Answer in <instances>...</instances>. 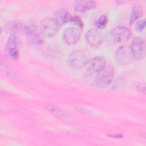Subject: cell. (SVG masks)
I'll list each match as a JSON object with an SVG mask.
<instances>
[{
    "mask_svg": "<svg viewBox=\"0 0 146 146\" xmlns=\"http://www.w3.org/2000/svg\"><path fill=\"white\" fill-rule=\"evenodd\" d=\"M143 14V10L142 7L138 3H134L132 6V12L130 17V19H129L130 25L132 24L137 19H138L139 18L142 17Z\"/></svg>",
    "mask_w": 146,
    "mask_h": 146,
    "instance_id": "9a60e30c",
    "label": "cell"
},
{
    "mask_svg": "<svg viewBox=\"0 0 146 146\" xmlns=\"http://www.w3.org/2000/svg\"><path fill=\"white\" fill-rule=\"evenodd\" d=\"M130 47L133 59L140 60L144 58L145 56V42L144 39L139 37L133 38Z\"/></svg>",
    "mask_w": 146,
    "mask_h": 146,
    "instance_id": "277c9868",
    "label": "cell"
},
{
    "mask_svg": "<svg viewBox=\"0 0 146 146\" xmlns=\"http://www.w3.org/2000/svg\"><path fill=\"white\" fill-rule=\"evenodd\" d=\"M45 107L46 109H47V110L51 111L52 112H53L54 113H55L56 115L58 116L59 117H62V116H64V117H65L66 114L64 113V112H63L62 110L59 109L57 107L51 104L50 103L48 104H45Z\"/></svg>",
    "mask_w": 146,
    "mask_h": 146,
    "instance_id": "2e32d148",
    "label": "cell"
},
{
    "mask_svg": "<svg viewBox=\"0 0 146 146\" xmlns=\"http://www.w3.org/2000/svg\"><path fill=\"white\" fill-rule=\"evenodd\" d=\"M86 54L80 50L72 51L68 56V63L73 68L79 69L85 65L87 62Z\"/></svg>",
    "mask_w": 146,
    "mask_h": 146,
    "instance_id": "5b68a950",
    "label": "cell"
},
{
    "mask_svg": "<svg viewBox=\"0 0 146 146\" xmlns=\"http://www.w3.org/2000/svg\"><path fill=\"white\" fill-rule=\"evenodd\" d=\"M80 37V31L76 27H70L66 29L62 35L64 42L68 45L76 43Z\"/></svg>",
    "mask_w": 146,
    "mask_h": 146,
    "instance_id": "9c48e42d",
    "label": "cell"
},
{
    "mask_svg": "<svg viewBox=\"0 0 146 146\" xmlns=\"http://www.w3.org/2000/svg\"><path fill=\"white\" fill-rule=\"evenodd\" d=\"M115 57L117 63L121 65L128 64L133 59L131 47L128 45H122L119 47L115 52Z\"/></svg>",
    "mask_w": 146,
    "mask_h": 146,
    "instance_id": "3957f363",
    "label": "cell"
},
{
    "mask_svg": "<svg viewBox=\"0 0 146 146\" xmlns=\"http://www.w3.org/2000/svg\"><path fill=\"white\" fill-rule=\"evenodd\" d=\"M108 22V17L105 15H101L97 21L95 22V25L98 29H104Z\"/></svg>",
    "mask_w": 146,
    "mask_h": 146,
    "instance_id": "e0dca14e",
    "label": "cell"
},
{
    "mask_svg": "<svg viewBox=\"0 0 146 146\" xmlns=\"http://www.w3.org/2000/svg\"><path fill=\"white\" fill-rule=\"evenodd\" d=\"M27 26L20 21H12L5 25V29L10 32H25Z\"/></svg>",
    "mask_w": 146,
    "mask_h": 146,
    "instance_id": "5bb4252c",
    "label": "cell"
},
{
    "mask_svg": "<svg viewBox=\"0 0 146 146\" xmlns=\"http://www.w3.org/2000/svg\"><path fill=\"white\" fill-rule=\"evenodd\" d=\"M114 76L113 68L110 65L106 66L96 75V84L99 87H106L112 82Z\"/></svg>",
    "mask_w": 146,
    "mask_h": 146,
    "instance_id": "6da1fadb",
    "label": "cell"
},
{
    "mask_svg": "<svg viewBox=\"0 0 146 146\" xmlns=\"http://www.w3.org/2000/svg\"><path fill=\"white\" fill-rule=\"evenodd\" d=\"M106 66V61L105 58L102 56H97L87 60L84 67L89 72L98 73Z\"/></svg>",
    "mask_w": 146,
    "mask_h": 146,
    "instance_id": "52a82bcc",
    "label": "cell"
},
{
    "mask_svg": "<svg viewBox=\"0 0 146 146\" xmlns=\"http://www.w3.org/2000/svg\"><path fill=\"white\" fill-rule=\"evenodd\" d=\"M133 87L135 88L136 90L145 94V83L144 82H136L133 84Z\"/></svg>",
    "mask_w": 146,
    "mask_h": 146,
    "instance_id": "ac0fdd59",
    "label": "cell"
},
{
    "mask_svg": "<svg viewBox=\"0 0 146 146\" xmlns=\"http://www.w3.org/2000/svg\"><path fill=\"white\" fill-rule=\"evenodd\" d=\"M111 36L114 42L117 43H123L131 37V31L125 26H117L111 31Z\"/></svg>",
    "mask_w": 146,
    "mask_h": 146,
    "instance_id": "8992f818",
    "label": "cell"
},
{
    "mask_svg": "<svg viewBox=\"0 0 146 146\" xmlns=\"http://www.w3.org/2000/svg\"><path fill=\"white\" fill-rule=\"evenodd\" d=\"M96 6L94 1L91 0H78L73 3L74 9L79 12H84L94 9Z\"/></svg>",
    "mask_w": 146,
    "mask_h": 146,
    "instance_id": "7c38bea8",
    "label": "cell"
},
{
    "mask_svg": "<svg viewBox=\"0 0 146 146\" xmlns=\"http://www.w3.org/2000/svg\"><path fill=\"white\" fill-rule=\"evenodd\" d=\"M19 39L17 36L15 34L11 35L7 39L6 50L10 58L14 60H17L19 58V51L18 45Z\"/></svg>",
    "mask_w": 146,
    "mask_h": 146,
    "instance_id": "ba28073f",
    "label": "cell"
},
{
    "mask_svg": "<svg viewBox=\"0 0 146 146\" xmlns=\"http://www.w3.org/2000/svg\"><path fill=\"white\" fill-rule=\"evenodd\" d=\"M71 22H73L74 23H75L81 29L83 27V24L82 21L80 18V17L77 16V15H75V16L72 17Z\"/></svg>",
    "mask_w": 146,
    "mask_h": 146,
    "instance_id": "ffe728a7",
    "label": "cell"
},
{
    "mask_svg": "<svg viewBox=\"0 0 146 146\" xmlns=\"http://www.w3.org/2000/svg\"><path fill=\"white\" fill-rule=\"evenodd\" d=\"M54 18L61 26L67 22H71L72 16L65 9H61L55 13Z\"/></svg>",
    "mask_w": 146,
    "mask_h": 146,
    "instance_id": "4fadbf2b",
    "label": "cell"
},
{
    "mask_svg": "<svg viewBox=\"0 0 146 146\" xmlns=\"http://www.w3.org/2000/svg\"><path fill=\"white\" fill-rule=\"evenodd\" d=\"M145 27V19H140L138 21L135 25V29L138 32H141Z\"/></svg>",
    "mask_w": 146,
    "mask_h": 146,
    "instance_id": "d6986e66",
    "label": "cell"
},
{
    "mask_svg": "<svg viewBox=\"0 0 146 146\" xmlns=\"http://www.w3.org/2000/svg\"><path fill=\"white\" fill-rule=\"evenodd\" d=\"M60 26L54 17L43 18L40 24L42 34L46 37H51L54 35L60 29Z\"/></svg>",
    "mask_w": 146,
    "mask_h": 146,
    "instance_id": "7a4b0ae2",
    "label": "cell"
},
{
    "mask_svg": "<svg viewBox=\"0 0 146 146\" xmlns=\"http://www.w3.org/2000/svg\"><path fill=\"white\" fill-rule=\"evenodd\" d=\"M86 39L90 46L98 47L102 44L103 40V36L98 30L91 29L87 32Z\"/></svg>",
    "mask_w": 146,
    "mask_h": 146,
    "instance_id": "8fae6325",
    "label": "cell"
},
{
    "mask_svg": "<svg viewBox=\"0 0 146 146\" xmlns=\"http://www.w3.org/2000/svg\"><path fill=\"white\" fill-rule=\"evenodd\" d=\"M29 43L36 46L42 44L43 39L38 31L33 27L27 26L24 32Z\"/></svg>",
    "mask_w": 146,
    "mask_h": 146,
    "instance_id": "30bf717a",
    "label": "cell"
},
{
    "mask_svg": "<svg viewBox=\"0 0 146 146\" xmlns=\"http://www.w3.org/2000/svg\"><path fill=\"white\" fill-rule=\"evenodd\" d=\"M108 136H110V137H112V138H117V139H119V138H121L122 137V136L120 135V134H112V135H109Z\"/></svg>",
    "mask_w": 146,
    "mask_h": 146,
    "instance_id": "44dd1931",
    "label": "cell"
}]
</instances>
